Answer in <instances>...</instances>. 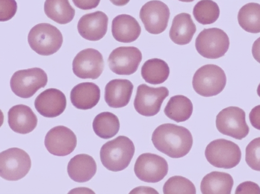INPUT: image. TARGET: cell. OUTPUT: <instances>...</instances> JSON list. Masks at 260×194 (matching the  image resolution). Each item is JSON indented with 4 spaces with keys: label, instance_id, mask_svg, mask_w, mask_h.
Returning <instances> with one entry per match:
<instances>
[{
    "label": "cell",
    "instance_id": "obj_32",
    "mask_svg": "<svg viewBox=\"0 0 260 194\" xmlns=\"http://www.w3.org/2000/svg\"><path fill=\"white\" fill-rule=\"evenodd\" d=\"M245 161L252 170L260 171V137L254 139L246 146Z\"/></svg>",
    "mask_w": 260,
    "mask_h": 194
},
{
    "label": "cell",
    "instance_id": "obj_30",
    "mask_svg": "<svg viewBox=\"0 0 260 194\" xmlns=\"http://www.w3.org/2000/svg\"><path fill=\"white\" fill-rule=\"evenodd\" d=\"M193 15L200 23L206 25L215 22L220 14L219 8L216 3L212 0H201L194 6Z\"/></svg>",
    "mask_w": 260,
    "mask_h": 194
},
{
    "label": "cell",
    "instance_id": "obj_22",
    "mask_svg": "<svg viewBox=\"0 0 260 194\" xmlns=\"http://www.w3.org/2000/svg\"><path fill=\"white\" fill-rule=\"evenodd\" d=\"M97 167L93 158L86 154L74 156L69 161L67 172L73 181L83 183L90 180L95 174Z\"/></svg>",
    "mask_w": 260,
    "mask_h": 194
},
{
    "label": "cell",
    "instance_id": "obj_15",
    "mask_svg": "<svg viewBox=\"0 0 260 194\" xmlns=\"http://www.w3.org/2000/svg\"><path fill=\"white\" fill-rule=\"evenodd\" d=\"M77 137L69 128L56 126L50 129L46 135L44 144L49 153L59 156L71 153L77 145Z\"/></svg>",
    "mask_w": 260,
    "mask_h": 194
},
{
    "label": "cell",
    "instance_id": "obj_27",
    "mask_svg": "<svg viewBox=\"0 0 260 194\" xmlns=\"http://www.w3.org/2000/svg\"><path fill=\"white\" fill-rule=\"evenodd\" d=\"M170 69L164 60L157 58L146 61L141 68V76L144 80L151 84L164 83L169 77Z\"/></svg>",
    "mask_w": 260,
    "mask_h": 194
},
{
    "label": "cell",
    "instance_id": "obj_16",
    "mask_svg": "<svg viewBox=\"0 0 260 194\" xmlns=\"http://www.w3.org/2000/svg\"><path fill=\"white\" fill-rule=\"evenodd\" d=\"M34 105L42 116L53 118L60 115L64 111L67 99L64 94L56 88H48L40 93L36 98Z\"/></svg>",
    "mask_w": 260,
    "mask_h": 194
},
{
    "label": "cell",
    "instance_id": "obj_5",
    "mask_svg": "<svg viewBox=\"0 0 260 194\" xmlns=\"http://www.w3.org/2000/svg\"><path fill=\"white\" fill-rule=\"evenodd\" d=\"M205 155L208 161L214 167L226 169L236 167L241 158L239 146L224 139H216L208 144Z\"/></svg>",
    "mask_w": 260,
    "mask_h": 194
},
{
    "label": "cell",
    "instance_id": "obj_29",
    "mask_svg": "<svg viewBox=\"0 0 260 194\" xmlns=\"http://www.w3.org/2000/svg\"><path fill=\"white\" fill-rule=\"evenodd\" d=\"M240 26L247 32L260 33V4L249 3L240 8L238 14Z\"/></svg>",
    "mask_w": 260,
    "mask_h": 194
},
{
    "label": "cell",
    "instance_id": "obj_35",
    "mask_svg": "<svg viewBox=\"0 0 260 194\" xmlns=\"http://www.w3.org/2000/svg\"><path fill=\"white\" fill-rule=\"evenodd\" d=\"M101 0H72L77 8L82 10H91L95 8Z\"/></svg>",
    "mask_w": 260,
    "mask_h": 194
},
{
    "label": "cell",
    "instance_id": "obj_33",
    "mask_svg": "<svg viewBox=\"0 0 260 194\" xmlns=\"http://www.w3.org/2000/svg\"><path fill=\"white\" fill-rule=\"evenodd\" d=\"M0 21L11 19L16 14L17 9L15 0H0Z\"/></svg>",
    "mask_w": 260,
    "mask_h": 194
},
{
    "label": "cell",
    "instance_id": "obj_36",
    "mask_svg": "<svg viewBox=\"0 0 260 194\" xmlns=\"http://www.w3.org/2000/svg\"><path fill=\"white\" fill-rule=\"evenodd\" d=\"M249 119L252 126L260 130V105L252 109L249 114Z\"/></svg>",
    "mask_w": 260,
    "mask_h": 194
},
{
    "label": "cell",
    "instance_id": "obj_18",
    "mask_svg": "<svg viewBox=\"0 0 260 194\" xmlns=\"http://www.w3.org/2000/svg\"><path fill=\"white\" fill-rule=\"evenodd\" d=\"M8 122L14 132L26 134L37 126L38 119L31 109L23 104L11 107L8 112Z\"/></svg>",
    "mask_w": 260,
    "mask_h": 194
},
{
    "label": "cell",
    "instance_id": "obj_7",
    "mask_svg": "<svg viewBox=\"0 0 260 194\" xmlns=\"http://www.w3.org/2000/svg\"><path fill=\"white\" fill-rule=\"evenodd\" d=\"M48 82L47 75L41 68H32L15 72L10 79L12 91L17 96L24 99L31 97Z\"/></svg>",
    "mask_w": 260,
    "mask_h": 194
},
{
    "label": "cell",
    "instance_id": "obj_20",
    "mask_svg": "<svg viewBox=\"0 0 260 194\" xmlns=\"http://www.w3.org/2000/svg\"><path fill=\"white\" fill-rule=\"evenodd\" d=\"M111 31L113 37L116 41L131 43L139 38L141 28L134 17L127 14H120L113 19Z\"/></svg>",
    "mask_w": 260,
    "mask_h": 194
},
{
    "label": "cell",
    "instance_id": "obj_8",
    "mask_svg": "<svg viewBox=\"0 0 260 194\" xmlns=\"http://www.w3.org/2000/svg\"><path fill=\"white\" fill-rule=\"evenodd\" d=\"M195 46L203 57L217 59L224 56L227 52L230 40L228 35L220 28H205L197 37Z\"/></svg>",
    "mask_w": 260,
    "mask_h": 194
},
{
    "label": "cell",
    "instance_id": "obj_28",
    "mask_svg": "<svg viewBox=\"0 0 260 194\" xmlns=\"http://www.w3.org/2000/svg\"><path fill=\"white\" fill-rule=\"evenodd\" d=\"M92 127L99 137L108 139L115 136L120 128V122L116 115L110 112L98 114L93 119Z\"/></svg>",
    "mask_w": 260,
    "mask_h": 194
},
{
    "label": "cell",
    "instance_id": "obj_26",
    "mask_svg": "<svg viewBox=\"0 0 260 194\" xmlns=\"http://www.w3.org/2000/svg\"><path fill=\"white\" fill-rule=\"evenodd\" d=\"M44 10L48 18L60 24L70 22L75 14L69 0H46Z\"/></svg>",
    "mask_w": 260,
    "mask_h": 194
},
{
    "label": "cell",
    "instance_id": "obj_10",
    "mask_svg": "<svg viewBox=\"0 0 260 194\" xmlns=\"http://www.w3.org/2000/svg\"><path fill=\"white\" fill-rule=\"evenodd\" d=\"M169 93L166 87L154 88L142 84L137 87L134 102L135 109L142 115L153 116L159 112L161 104Z\"/></svg>",
    "mask_w": 260,
    "mask_h": 194
},
{
    "label": "cell",
    "instance_id": "obj_19",
    "mask_svg": "<svg viewBox=\"0 0 260 194\" xmlns=\"http://www.w3.org/2000/svg\"><path fill=\"white\" fill-rule=\"evenodd\" d=\"M133 88V84L127 79H113L105 86V100L110 107H123L129 103Z\"/></svg>",
    "mask_w": 260,
    "mask_h": 194
},
{
    "label": "cell",
    "instance_id": "obj_11",
    "mask_svg": "<svg viewBox=\"0 0 260 194\" xmlns=\"http://www.w3.org/2000/svg\"><path fill=\"white\" fill-rule=\"evenodd\" d=\"M134 170L140 180L148 183H156L167 174L168 164L166 160L159 155L145 153L138 156Z\"/></svg>",
    "mask_w": 260,
    "mask_h": 194
},
{
    "label": "cell",
    "instance_id": "obj_39",
    "mask_svg": "<svg viewBox=\"0 0 260 194\" xmlns=\"http://www.w3.org/2000/svg\"><path fill=\"white\" fill-rule=\"evenodd\" d=\"M257 93L258 95L260 97V83L259 84L257 88Z\"/></svg>",
    "mask_w": 260,
    "mask_h": 194
},
{
    "label": "cell",
    "instance_id": "obj_24",
    "mask_svg": "<svg viewBox=\"0 0 260 194\" xmlns=\"http://www.w3.org/2000/svg\"><path fill=\"white\" fill-rule=\"evenodd\" d=\"M234 180L229 173L213 171L205 175L201 183L203 194H230Z\"/></svg>",
    "mask_w": 260,
    "mask_h": 194
},
{
    "label": "cell",
    "instance_id": "obj_25",
    "mask_svg": "<svg viewBox=\"0 0 260 194\" xmlns=\"http://www.w3.org/2000/svg\"><path fill=\"white\" fill-rule=\"evenodd\" d=\"M192 111V102L188 98L183 95L172 96L164 109L165 115L177 122L188 120Z\"/></svg>",
    "mask_w": 260,
    "mask_h": 194
},
{
    "label": "cell",
    "instance_id": "obj_13",
    "mask_svg": "<svg viewBox=\"0 0 260 194\" xmlns=\"http://www.w3.org/2000/svg\"><path fill=\"white\" fill-rule=\"evenodd\" d=\"M142 59L140 50L134 46H121L110 54L108 62L110 69L120 75H129L137 70Z\"/></svg>",
    "mask_w": 260,
    "mask_h": 194
},
{
    "label": "cell",
    "instance_id": "obj_37",
    "mask_svg": "<svg viewBox=\"0 0 260 194\" xmlns=\"http://www.w3.org/2000/svg\"><path fill=\"white\" fill-rule=\"evenodd\" d=\"M252 54L256 61L260 63V37L257 38L252 45Z\"/></svg>",
    "mask_w": 260,
    "mask_h": 194
},
{
    "label": "cell",
    "instance_id": "obj_14",
    "mask_svg": "<svg viewBox=\"0 0 260 194\" xmlns=\"http://www.w3.org/2000/svg\"><path fill=\"white\" fill-rule=\"evenodd\" d=\"M72 68L74 74L80 78L96 79L104 70V59L102 54L97 50L85 49L75 56Z\"/></svg>",
    "mask_w": 260,
    "mask_h": 194
},
{
    "label": "cell",
    "instance_id": "obj_40",
    "mask_svg": "<svg viewBox=\"0 0 260 194\" xmlns=\"http://www.w3.org/2000/svg\"><path fill=\"white\" fill-rule=\"evenodd\" d=\"M179 1L182 2H186V3H189L193 1L194 0H179Z\"/></svg>",
    "mask_w": 260,
    "mask_h": 194
},
{
    "label": "cell",
    "instance_id": "obj_4",
    "mask_svg": "<svg viewBox=\"0 0 260 194\" xmlns=\"http://www.w3.org/2000/svg\"><path fill=\"white\" fill-rule=\"evenodd\" d=\"M226 83L224 71L213 64H206L198 69L192 81L194 91L205 97L217 95L223 90Z\"/></svg>",
    "mask_w": 260,
    "mask_h": 194
},
{
    "label": "cell",
    "instance_id": "obj_12",
    "mask_svg": "<svg viewBox=\"0 0 260 194\" xmlns=\"http://www.w3.org/2000/svg\"><path fill=\"white\" fill-rule=\"evenodd\" d=\"M170 15L168 6L157 0L147 2L142 7L139 13L145 29L155 35L165 31L168 26Z\"/></svg>",
    "mask_w": 260,
    "mask_h": 194
},
{
    "label": "cell",
    "instance_id": "obj_2",
    "mask_svg": "<svg viewBox=\"0 0 260 194\" xmlns=\"http://www.w3.org/2000/svg\"><path fill=\"white\" fill-rule=\"evenodd\" d=\"M135 151L133 141L126 136H119L102 146L100 152L101 161L109 171H120L128 167Z\"/></svg>",
    "mask_w": 260,
    "mask_h": 194
},
{
    "label": "cell",
    "instance_id": "obj_3",
    "mask_svg": "<svg viewBox=\"0 0 260 194\" xmlns=\"http://www.w3.org/2000/svg\"><path fill=\"white\" fill-rule=\"evenodd\" d=\"M30 48L38 54L48 56L56 53L61 47L63 37L55 26L41 23L32 27L27 37Z\"/></svg>",
    "mask_w": 260,
    "mask_h": 194
},
{
    "label": "cell",
    "instance_id": "obj_1",
    "mask_svg": "<svg viewBox=\"0 0 260 194\" xmlns=\"http://www.w3.org/2000/svg\"><path fill=\"white\" fill-rule=\"evenodd\" d=\"M151 140L158 150L173 158L186 155L193 144L190 131L173 123H164L156 127L153 132Z\"/></svg>",
    "mask_w": 260,
    "mask_h": 194
},
{
    "label": "cell",
    "instance_id": "obj_31",
    "mask_svg": "<svg viewBox=\"0 0 260 194\" xmlns=\"http://www.w3.org/2000/svg\"><path fill=\"white\" fill-rule=\"evenodd\" d=\"M163 192L165 194H195L196 189L193 183L189 179L181 176H174L165 182Z\"/></svg>",
    "mask_w": 260,
    "mask_h": 194
},
{
    "label": "cell",
    "instance_id": "obj_9",
    "mask_svg": "<svg viewBox=\"0 0 260 194\" xmlns=\"http://www.w3.org/2000/svg\"><path fill=\"white\" fill-rule=\"evenodd\" d=\"M216 126L221 134L238 140L246 137L249 127L245 120V112L238 107L230 106L217 115Z\"/></svg>",
    "mask_w": 260,
    "mask_h": 194
},
{
    "label": "cell",
    "instance_id": "obj_38",
    "mask_svg": "<svg viewBox=\"0 0 260 194\" xmlns=\"http://www.w3.org/2000/svg\"><path fill=\"white\" fill-rule=\"evenodd\" d=\"M130 0H110L114 5L117 6H123L126 5Z\"/></svg>",
    "mask_w": 260,
    "mask_h": 194
},
{
    "label": "cell",
    "instance_id": "obj_6",
    "mask_svg": "<svg viewBox=\"0 0 260 194\" xmlns=\"http://www.w3.org/2000/svg\"><path fill=\"white\" fill-rule=\"evenodd\" d=\"M31 162L24 150L13 147L0 153V176L9 181H17L23 178L30 169Z\"/></svg>",
    "mask_w": 260,
    "mask_h": 194
},
{
    "label": "cell",
    "instance_id": "obj_23",
    "mask_svg": "<svg viewBox=\"0 0 260 194\" xmlns=\"http://www.w3.org/2000/svg\"><path fill=\"white\" fill-rule=\"evenodd\" d=\"M196 31V26L191 15L181 13L176 15L169 31L171 40L175 44L183 45L188 44Z\"/></svg>",
    "mask_w": 260,
    "mask_h": 194
},
{
    "label": "cell",
    "instance_id": "obj_21",
    "mask_svg": "<svg viewBox=\"0 0 260 194\" xmlns=\"http://www.w3.org/2000/svg\"><path fill=\"white\" fill-rule=\"evenodd\" d=\"M101 91L92 82H82L75 86L71 91L70 100L73 105L80 110L92 108L99 102Z\"/></svg>",
    "mask_w": 260,
    "mask_h": 194
},
{
    "label": "cell",
    "instance_id": "obj_17",
    "mask_svg": "<svg viewBox=\"0 0 260 194\" xmlns=\"http://www.w3.org/2000/svg\"><path fill=\"white\" fill-rule=\"evenodd\" d=\"M108 23V17L102 11L86 14L79 19L77 24L79 34L84 39L96 41L106 35Z\"/></svg>",
    "mask_w": 260,
    "mask_h": 194
},
{
    "label": "cell",
    "instance_id": "obj_34",
    "mask_svg": "<svg viewBox=\"0 0 260 194\" xmlns=\"http://www.w3.org/2000/svg\"><path fill=\"white\" fill-rule=\"evenodd\" d=\"M235 193L236 194H260V187L253 182L245 181L237 187Z\"/></svg>",
    "mask_w": 260,
    "mask_h": 194
}]
</instances>
